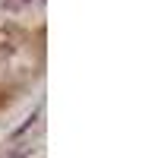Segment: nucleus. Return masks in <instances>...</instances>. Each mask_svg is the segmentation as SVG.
<instances>
[{"mask_svg":"<svg viewBox=\"0 0 158 158\" xmlns=\"http://www.w3.org/2000/svg\"><path fill=\"white\" fill-rule=\"evenodd\" d=\"M29 3H32V0H6L10 10H22V6H29Z\"/></svg>","mask_w":158,"mask_h":158,"instance_id":"nucleus-1","label":"nucleus"}]
</instances>
